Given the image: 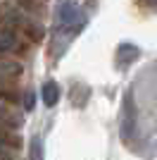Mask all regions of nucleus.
Wrapping results in <instances>:
<instances>
[{"instance_id":"2","label":"nucleus","mask_w":157,"mask_h":160,"mask_svg":"<svg viewBox=\"0 0 157 160\" xmlns=\"http://www.w3.org/2000/svg\"><path fill=\"white\" fill-rule=\"evenodd\" d=\"M138 58V48L136 46H131V43H124V46H119L117 48V62L121 67H126V65H131V62Z\"/></svg>"},{"instance_id":"3","label":"nucleus","mask_w":157,"mask_h":160,"mask_svg":"<svg viewBox=\"0 0 157 160\" xmlns=\"http://www.w3.org/2000/svg\"><path fill=\"white\" fill-rule=\"evenodd\" d=\"M40 96H43V103H45L48 108H52L59 100V86L55 81H48L45 86H43V91H40Z\"/></svg>"},{"instance_id":"4","label":"nucleus","mask_w":157,"mask_h":160,"mask_svg":"<svg viewBox=\"0 0 157 160\" xmlns=\"http://www.w3.org/2000/svg\"><path fill=\"white\" fill-rule=\"evenodd\" d=\"M31 160H43V146H40V141L36 139L31 146Z\"/></svg>"},{"instance_id":"5","label":"nucleus","mask_w":157,"mask_h":160,"mask_svg":"<svg viewBox=\"0 0 157 160\" xmlns=\"http://www.w3.org/2000/svg\"><path fill=\"white\" fill-rule=\"evenodd\" d=\"M140 2H145L148 7H152V10H157V0H140Z\"/></svg>"},{"instance_id":"1","label":"nucleus","mask_w":157,"mask_h":160,"mask_svg":"<svg viewBox=\"0 0 157 160\" xmlns=\"http://www.w3.org/2000/svg\"><path fill=\"white\" fill-rule=\"evenodd\" d=\"M57 24L62 29H69V33H78L86 24V14L74 5L72 0H59L57 5Z\"/></svg>"}]
</instances>
